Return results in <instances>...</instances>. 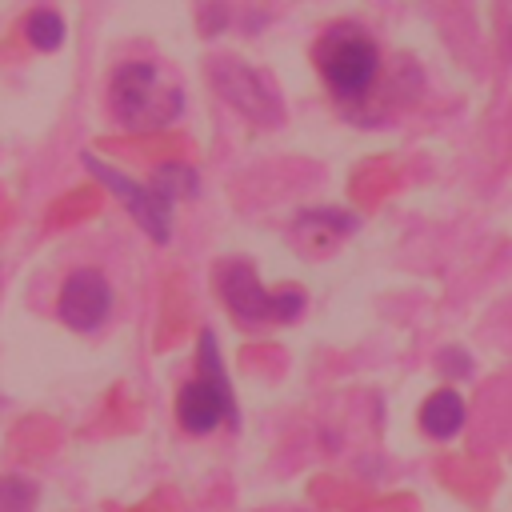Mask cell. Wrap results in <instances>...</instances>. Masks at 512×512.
I'll return each mask as SVG.
<instances>
[{
	"mask_svg": "<svg viewBox=\"0 0 512 512\" xmlns=\"http://www.w3.org/2000/svg\"><path fill=\"white\" fill-rule=\"evenodd\" d=\"M20 32H24L28 48H36V52H56L68 40V24L56 8H32L20 24Z\"/></svg>",
	"mask_w": 512,
	"mask_h": 512,
	"instance_id": "cell-10",
	"label": "cell"
},
{
	"mask_svg": "<svg viewBox=\"0 0 512 512\" xmlns=\"http://www.w3.org/2000/svg\"><path fill=\"white\" fill-rule=\"evenodd\" d=\"M112 304H116V292H112V280L100 272V268H72L60 284V296H56V316L64 328L72 332H100L112 316Z\"/></svg>",
	"mask_w": 512,
	"mask_h": 512,
	"instance_id": "cell-6",
	"label": "cell"
},
{
	"mask_svg": "<svg viewBox=\"0 0 512 512\" xmlns=\"http://www.w3.org/2000/svg\"><path fill=\"white\" fill-rule=\"evenodd\" d=\"M36 480L24 472H4L0 476V512H32L36 508Z\"/></svg>",
	"mask_w": 512,
	"mask_h": 512,
	"instance_id": "cell-12",
	"label": "cell"
},
{
	"mask_svg": "<svg viewBox=\"0 0 512 512\" xmlns=\"http://www.w3.org/2000/svg\"><path fill=\"white\" fill-rule=\"evenodd\" d=\"M176 420L184 432L192 436H208L220 424L236 428V400H232V384L224 372V360L216 352V336L204 328L196 340V376L176 392Z\"/></svg>",
	"mask_w": 512,
	"mask_h": 512,
	"instance_id": "cell-2",
	"label": "cell"
},
{
	"mask_svg": "<svg viewBox=\"0 0 512 512\" xmlns=\"http://www.w3.org/2000/svg\"><path fill=\"white\" fill-rule=\"evenodd\" d=\"M148 184H152L156 192H164V196L176 204L180 196H196V192H200V172L188 168V164H160Z\"/></svg>",
	"mask_w": 512,
	"mask_h": 512,
	"instance_id": "cell-11",
	"label": "cell"
},
{
	"mask_svg": "<svg viewBox=\"0 0 512 512\" xmlns=\"http://www.w3.org/2000/svg\"><path fill=\"white\" fill-rule=\"evenodd\" d=\"M420 428H424V436H432V440H452V436H460V428H464V400H460V392H456V388H436V392L420 404Z\"/></svg>",
	"mask_w": 512,
	"mask_h": 512,
	"instance_id": "cell-8",
	"label": "cell"
},
{
	"mask_svg": "<svg viewBox=\"0 0 512 512\" xmlns=\"http://www.w3.org/2000/svg\"><path fill=\"white\" fill-rule=\"evenodd\" d=\"M440 368H444V372H468V356H464L460 348H452V352L440 360Z\"/></svg>",
	"mask_w": 512,
	"mask_h": 512,
	"instance_id": "cell-13",
	"label": "cell"
},
{
	"mask_svg": "<svg viewBox=\"0 0 512 512\" xmlns=\"http://www.w3.org/2000/svg\"><path fill=\"white\" fill-rule=\"evenodd\" d=\"M212 84H216V92H220L240 116H248V120H256V124H280L284 108H280L276 88H272L260 72H252L248 64H240V60H216V64H212Z\"/></svg>",
	"mask_w": 512,
	"mask_h": 512,
	"instance_id": "cell-7",
	"label": "cell"
},
{
	"mask_svg": "<svg viewBox=\"0 0 512 512\" xmlns=\"http://www.w3.org/2000/svg\"><path fill=\"white\" fill-rule=\"evenodd\" d=\"M108 108L124 132H160L184 112V92L152 60H124L108 80Z\"/></svg>",
	"mask_w": 512,
	"mask_h": 512,
	"instance_id": "cell-1",
	"label": "cell"
},
{
	"mask_svg": "<svg viewBox=\"0 0 512 512\" xmlns=\"http://www.w3.org/2000/svg\"><path fill=\"white\" fill-rule=\"evenodd\" d=\"M316 68L340 104H356L380 76V48L356 24H332L316 44Z\"/></svg>",
	"mask_w": 512,
	"mask_h": 512,
	"instance_id": "cell-3",
	"label": "cell"
},
{
	"mask_svg": "<svg viewBox=\"0 0 512 512\" xmlns=\"http://www.w3.org/2000/svg\"><path fill=\"white\" fill-rule=\"evenodd\" d=\"M360 228V216L356 212H344V208H304V212H296V224H292V232L296 236H320V244H328V240H344V236H352Z\"/></svg>",
	"mask_w": 512,
	"mask_h": 512,
	"instance_id": "cell-9",
	"label": "cell"
},
{
	"mask_svg": "<svg viewBox=\"0 0 512 512\" xmlns=\"http://www.w3.org/2000/svg\"><path fill=\"white\" fill-rule=\"evenodd\" d=\"M80 160H84V168H88V172H92V176H96V180H100V184H104V188L132 212V220H136L156 244H168V240H172V208H176V204H172L164 192H156L152 184H136V180H128L124 172L108 168V164H104L100 156H92V152H84Z\"/></svg>",
	"mask_w": 512,
	"mask_h": 512,
	"instance_id": "cell-5",
	"label": "cell"
},
{
	"mask_svg": "<svg viewBox=\"0 0 512 512\" xmlns=\"http://www.w3.org/2000/svg\"><path fill=\"white\" fill-rule=\"evenodd\" d=\"M216 292L224 300V308L244 324V328H260V324H292L300 320L308 296L288 284L280 292L264 288L256 268L248 260H224L216 264Z\"/></svg>",
	"mask_w": 512,
	"mask_h": 512,
	"instance_id": "cell-4",
	"label": "cell"
}]
</instances>
